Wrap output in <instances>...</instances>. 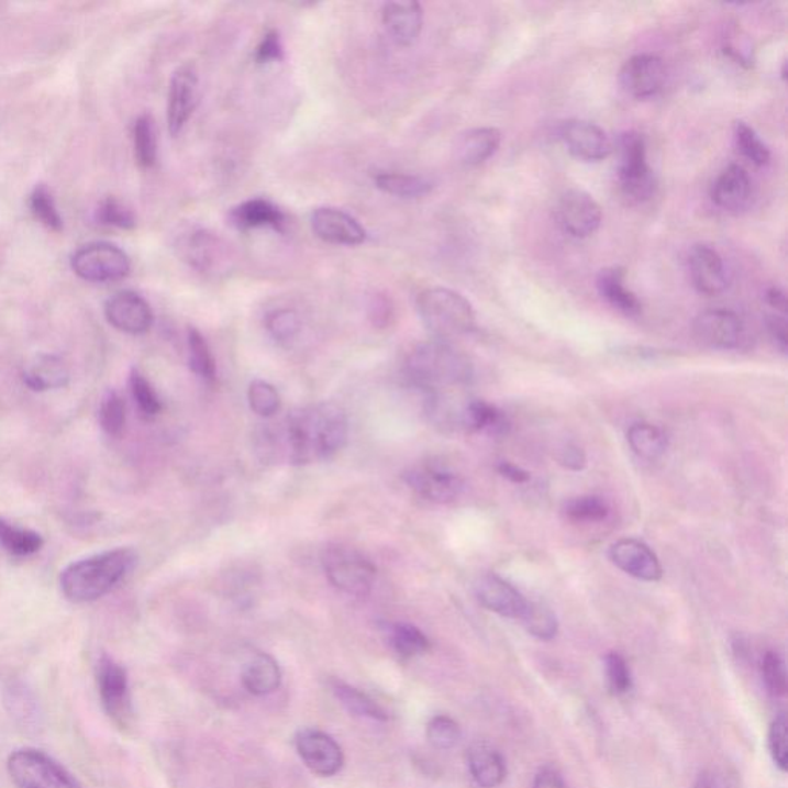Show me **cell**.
<instances>
[{
    "label": "cell",
    "instance_id": "6da1fadb",
    "mask_svg": "<svg viewBox=\"0 0 788 788\" xmlns=\"http://www.w3.org/2000/svg\"><path fill=\"white\" fill-rule=\"evenodd\" d=\"M348 436L345 411L334 402H321L288 413L257 433L256 448L264 460L307 465L336 455Z\"/></svg>",
    "mask_w": 788,
    "mask_h": 788
},
{
    "label": "cell",
    "instance_id": "7a4b0ae2",
    "mask_svg": "<svg viewBox=\"0 0 788 788\" xmlns=\"http://www.w3.org/2000/svg\"><path fill=\"white\" fill-rule=\"evenodd\" d=\"M137 563L132 548H114L68 565L60 575V588L68 601L86 603L109 595Z\"/></svg>",
    "mask_w": 788,
    "mask_h": 788
},
{
    "label": "cell",
    "instance_id": "3957f363",
    "mask_svg": "<svg viewBox=\"0 0 788 788\" xmlns=\"http://www.w3.org/2000/svg\"><path fill=\"white\" fill-rule=\"evenodd\" d=\"M406 370L411 382L429 395L465 387L473 379L470 359L440 340L418 345L407 357Z\"/></svg>",
    "mask_w": 788,
    "mask_h": 788
},
{
    "label": "cell",
    "instance_id": "277c9868",
    "mask_svg": "<svg viewBox=\"0 0 788 788\" xmlns=\"http://www.w3.org/2000/svg\"><path fill=\"white\" fill-rule=\"evenodd\" d=\"M422 322L436 340L452 341L476 329V313L470 301L444 287L426 288L418 296Z\"/></svg>",
    "mask_w": 788,
    "mask_h": 788
},
{
    "label": "cell",
    "instance_id": "5b68a950",
    "mask_svg": "<svg viewBox=\"0 0 788 788\" xmlns=\"http://www.w3.org/2000/svg\"><path fill=\"white\" fill-rule=\"evenodd\" d=\"M618 157L619 193L632 206L647 202L655 195L656 179L648 165L644 136L636 132L621 134Z\"/></svg>",
    "mask_w": 788,
    "mask_h": 788
},
{
    "label": "cell",
    "instance_id": "8992f818",
    "mask_svg": "<svg viewBox=\"0 0 788 788\" xmlns=\"http://www.w3.org/2000/svg\"><path fill=\"white\" fill-rule=\"evenodd\" d=\"M7 770L18 788H84L63 764L37 748L14 750Z\"/></svg>",
    "mask_w": 788,
    "mask_h": 788
},
{
    "label": "cell",
    "instance_id": "52a82bcc",
    "mask_svg": "<svg viewBox=\"0 0 788 788\" xmlns=\"http://www.w3.org/2000/svg\"><path fill=\"white\" fill-rule=\"evenodd\" d=\"M321 563L326 578L344 593L364 598L375 586V565L355 548L329 545L322 550Z\"/></svg>",
    "mask_w": 788,
    "mask_h": 788
},
{
    "label": "cell",
    "instance_id": "ba28073f",
    "mask_svg": "<svg viewBox=\"0 0 788 788\" xmlns=\"http://www.w3.org/2000/svg\"><path fill=\"white\" fill-rule=\"evenodd\" d=\"M184 263L206 276H225L233 268L232 248L218 234L206 229H188L180 233L175 244Z\"/></svg>",
    "mask_w": 788,
    "mask_h": 788
},
{
    "label": "cell",
    "instance_id": "9c48e42d",
    "mask_svg": "<svg viewBox=\"0 0 788 788\" xmlns=\"http://www.w3.org/2000/svg\"><path fill=\"white\" fill-rule=\"evenodd\" d=\"M71 268L87 282L106 284L125 279L132 263L124 249L110 242H91L71 257Z\"/></svg>",
    "mask_w": 788,
    "mask_h": 788
},
{
    "label": "cell",
    "instance_id": "30bf717a",
    "mask_svg": "<svg viewBox=\"0 0 788 788\" xmlns=\"http://www.w3.org/2000/svg\"><path fill=\"white\" fill-rule=\"evenodd\" d=\"M557 226L575 240H586L598 232L602 222V210L593 196L571 188L564 191L555 203Z\"/></svg>",
    "mask_w": 788,
    "mask_h": 788
},
{
    "label": "cell",
    "instance_id": "8fae6325",
    "mask_svg": "<svg viewBox=\"0 0 788 788\" xmlns=\"http://www.w3.org/2000/svg\"><path fill=\"white\" fill-rule=\"evenodd\" d=\"M98 690L102 709L118 726L125 729L132 721V695L126 670L110 656L103 655L98 664Z\"/></svg>",
    "mask_w": 788,
    "mask_h": 788
},
{
    "label": "cell",
    "instance_id": "7c38bea8",
    "mask_svg": "<svg viewBox=\"0 0 788 788\" xmlns=\"http://www.w3.org/2000/svg\"><path fill=\"white\" fill-rule=\"evenodd\" d=\"M414 493L434 503L456 501L464 491V479L445 465L425 463L410 468L403 476Z\"/></svg>",
    "mask_w": 788,
    "mask_h": 788
},
{
    "label": "cell",
    "instance_id": "4fadbf2b",
    "mask_svg": "<svg viewBox=\"0 0 788 788\" xmlns=\"http://www.w3.org/2000/svg\"><path fill=\"white\" fill-rule=\"evenodd\" d=\"M298 755L310 772L322 778H332L344 767L341 745L330 734L317 729H302L295 740Z\"/></svg>",
    "mask_w": 788,
    "mask_h": 788
},
{
    "label": "cell",
    "instance_id": "5bb4252c",
    "mask_svg": "<svg viewBox=\"0 0 788 788\" xmlns=\"http://www.w3.org/2000/svg\"><path fill=\"white\" fill-rule=\"evenodd\" d=\"M199 73L193 63L176 68L168 90L167 124L171 136H178L193 116L198 103Z\"/></svg>",
    "mask_w": 788,
    "mask_h": 788
},
{
    "label": "cell",
    "instance_id": "9a60e30c",
    "mask_svg": "<svg viewBox=\"0 0 788 788\" xmlns=\"http://www.w3.org/2000/svg\"><path fill=\"white\" fill-rule=\"evenodd\" d=\"M744 324L730 310H707L693 322V334L699 344L714 349H734L744 340Z\"/></svg>",
    "mask_w": 788,
    "mask_h": 788
},
{
    "label": "cell",
    "instance_id": "2e32d148",
    "mask_svg": "<svg viewBox=\"0 0 788 788\" xmlns=\"http://www.w3.org/2000/svg\"><path fill=\"white\" fill-rule=\"evenodd\" d=\"M665 65L656 55H636L622 65L619 82L622 90L634 99L655 98L664 88Z\"/></svg>",
    "mask_w": 788,
    "mask_h": 788
},
{
    "label": "cell",
    "instance_id": "e0dca14e",
    "mask_svg": "<svg viewBox=\"0 0 788 788\" xmlns=\"http://www.w3.org/2000/svg\"><path fill=\"white\" fill-rule=\"evenodd\" d=\"M106 318L119 332L133 336L147 333L155 321L149 303L132 290L111 296L106 302Z\"/></svg>",
    "mask_w": 788,
    "mask_h": 788
},
{
    "label": "cell",
    "instance_id": "ac0fdd59",
    "mask_svg": "<svg viewBox=\"0 0 788 788\" xmlns=\"http://www.w3.org/2000/svg\"><path fill=\"white\" fill-rule=\"evenodd\" d=\"M561 137L570 155L584 163H601L613 152V144L601 126L582 119L565 122Z\"/></svg>",
    "mask_w": 788,
    "mask_h": 788
},
{
    "label": "cell",
    "instance_id": "d6986e66",
    "mask_svg": "<svg viewBox=\"0 0 788 788\" xmlns=\"http://www.w3.org/2000/svg\"><path fill=\"white\" fill-rule=\"evenodd\" d=\"M610 561L619 570L644 582L663 578V565L652 548L640 540H619L609 552Z\"/></svg>",
    "mask_w": 788,
    "mask_h": 788
},
{
    "label": "cell",
    "instance_id": "ffe728a7",
    "mask_svg": "<svg viewBox=\"0 0 788 788\" xmlns=\"http://www.w3.org/2000/svg\"><path fill=\"white\" fill-rule=\"evenodd\" d=\"M311 230L326 244L355 247L367 240V232L355 218L333 207H322L313 211Z\"/></svg>",
    "mask_w": 788,
    "mask_h": 788
},
{
    "label": "cell",
    "instance_id": "44dd1931",
    "mask_svg": "<svg viewBox=\"0 0 788 788\" xmlns=\"http://www.w3.org/2000/svg\"><path fill=\"white\" fill-rule=\"evenodd\" d=\"M475 595L480 606L510 619H521L529 603L517 587L496 575L480 576L475 584Z\"/></svg>",
    "mask_w": 788,
    "mask_h": 788
},
{
    "label": "cell",
    "instance_id": "7402d4cb",
    "mask_svg": "<svg viewBox=\"0 0 788 788\" xmlns=\"http://www.w3.org/2000/svg\"><path fill=\"white\" fill-rule=\"evenodd\" d=\"M688 270L693 287L701 295L718 296L729 286L724 259L709 245H695L688 256Z\"/></svg>",
    "mask_w": 788,
    "mask_h": 788
},
{
    "label": "cell",
    "instance_id": "603a6c76",
    "mask_svg": "<svg viewBox=\"0 0 788 788\" xmlns=\"http://www.w3.org/2000/svg\"><path fill=\"white\" fill-rule=\"evenodd\" d=\"M752 179L741 165H730L714 180L711 201L729 213H740L752 201Z\"/></svg>",
    "mask_w": 788,
    "mask_h": 788
},
{
    "label": "cell",
    "instance_id": "cb8c5ba5",
    "mask_svg": "<svg viewBox=\"0 0 788 788\" xmlns=\"http://www.w3.org/2000/svg\"><path fill=\"white\" fill-rule=\"evenodd\" d=\"M382 22L396 44L410 47L421 36L424 11L418 2H388L382 7Z\"/></svg>",
    "mask_w": 788,
    "mask_h": 788
},
{
    "label": "cell",
    "instance_id": "d4e9b609",
    "mask_svg": "<svg viewBox=\"0 0 788 788\" xmlns=\"http://www.w3.org/2000/svg\"><path fill=\"white\" fill-rule=\"evenodd\" d=\"M468 770L482 788L501 786L507 778L506 757L490 742H473L467 752Z\"/></svg>",
    "mask_w": 788,
    "mask_h": 788
},
{
    "label": "cell",
    "instance_id": "484cf974",
    "mask_svg": "<svg viewBox=\"0 0 788 788\" xmlns=\"http://www.w3.org/2000/svg\"><path fill=\"white\" fill-rule=\"evenodd\" d=\"M501 141V132L493 126L468 130L456 142L457 159L465 167H478L496 155Z\"/></svg>",
    "mask_w": 788,
    "mask_h": 788
},
{
    "label": "cell",
    "instance_id": "4316f807",
    "mask_svg": "<svg viewBox=\"0 0 788 788\" xmlns=\"http://www.w3.org/2000/svg\"><path fill=\"white\" fill-rule=\"evenodd\" d=\"M230 221L240 230L273 229L282 232L286 214L267 199H249L234 207Z\"/></svg>",
    "mask_w": 788,
    "mask_h": 788
},
{
    "label": "cell",
    "instance_id": "83f0119b",
    "mask_svg": "<svg viewBox=\"0 0 788 788\" xmlns=\"http://www.w3.org/2000/svg\"><path fill=\"white\" fill-rule=\"evenodd\" d=\"M596 287L603 301L624 317L636 318L642 313L640 299L625 287V273L622 268H606L599 273Z\"/></svg>",
    "mask_w": 788,
    "mask_h": 788
},
{
    "label": "cell",
    "instance_id": "f1b7e54d",
    "mask_svg": "<svg viewBox=\"0 0 788 788\" xmlns=\"http://www.w3.org/2000/svg\"><path fill=\"white\" fill-rule=\"evenodd\" d=\"M241 679L248 693L267 696L275 693L280 687L282 672L275 657L267 653H257L244 665Z\"/></svg>",
    "mask_w": 788,
    "mask_h": 788
},
{
    "label": "cell",
    "instance_id": "f546056e",
    "mask_svg": "<svg viewBox=\"0 0 788 788\" xmlns=\"http://www.w3.org/2000/svg\"><path fill=\"white\" fill-rule=\"evenodd\" d=\"M70 373L60 357L40 355L24 373V382L33 391L56 390L68 386Z\"/></svg>",
    "mask_w": 788,
    "mask_h": 788
},
{
    "label": "cell",
    "instance_id": "4dcf8cb0",
    "mask_svg": "<svg viewBox=\"0 0 788 788\" xmlns=\"http://www.w3.org/2000/svg\"><path fill=\"white\" fill-rule=\"evenodd\" d=\"M3 702L10 717L24 729H36L40 724V703L36 696L25 684L11 682L3 691Z\"/></svg>",
    "mask_w": 788,
    "mask_h": 788
},
{
    "label": "cell",
    "instance_id": "1f68e13d",
    "mask_svg": "<svg viewBox=\"0 0 788 788\" xmlns=\"http://www.w3.org/2000/svg\"><path fill=\"white\" fill-rule=\"evenodd\" d=\"M329 684L337 701L349 713L359 718L373 719V721H387V711L378 702L373 701L370 696L365 695L364 691L357 690L356 687L349 686V684L341 679H330Z\"/></svg>",
    "mask_w": 788,
    "mask_h": 788
},
{
    "label": "cell",
    "instance_id": "d6a6232c",
    "mask_svg": "<svg viewBox=\"0 0 788 788\" xmlns=\"http://www.w3.org/2000/svg\"><path fill=\"white\" fill-rule=\"evenodd\" d=\"M376 187L384 193L402 199H418L432 193V180L418 175L403 173H379L375 176Z\"/></svg>",
    "mask_w": 788,
    "mask_h": 788
},
{
    "label": "cell",
    "instance_id": "836d02e7",
    "mask_svg": "<svg viewBox=\"0 0 788 788\" xmlns=\"http://www.w3.org/2000/svg\"><path fill=\"white\" fill-rule=\"evenodd\" d=\"M386 630L391 648L402 659L424 655L430 650L429 637L418 626L398 622V624H388Z\"/></svg>",
    "mask_w": 788,
    "mask_h": 788
},
{
    "label": "cell",
    "instance_id": "e575fe53",
    "mask_svg": "<svg viewBox=\"0 0 788 788\" xmlns=\"http://www.w3.org/2000/svg\"><path fill=\"white\" fill-rule=\"evenodd\" d=\"M630 448L645 460H656L667 450V437L663 430L652 424H634L626 432Z\"/></svg>",
    "mask_w": 788,
    "mask_h": 788
},
{
    "label": "cell",
    "instance_id": "d590c367",
    "mask_svg": "<svg viewBox=\"0 0 788 788\" xmlns=\"http://www.w3.org/2000/svg\"><path fill=\"white\" fill-rule=\"evenodd\" d=\"M507 429V419L498 407L491 406L480 399H470L465 413V432L503 433Z\"/></svg>",
    "mask_w": 788,
    "mask_h": 788
},
{
    "label": "cell",
    "instance_id": "8d00e7d4",
    "mask_svg": "<svg viewBox=\"0 0 788 788\" xmlns=\"http://www.w3.org/2000/svg\"><path fill=\"white\" fill-rule=\"evenodd\" d=\"M519 621L524 625L526 633L540 641L555 640L559 632V622H557L555 611L544 602L529 601L524 614Z\"/></svg>",
    "mask_w": 788,
    "mask_h": 788
},
{
    "label": "cell",
    "instance_id": "74e56055",
    "mask_svg": "<svg viewBox=\"0 0 788 788\" xmlns=\"http://www.w3.org/2000/svg\"><path fill=\"white\" fill-rule=\"evenodd\" d=\"M0 545L14 556H30L40 552L44 540L33 530L21 529L0 518Z\"/></svg>",
    "mask_w": 788,
    "mask_h": 788
},
{
    "label": "cell",
    "instance_id": "f35d334b",
    "mask_svg": "<svg viewBox=\"0 0 788 788\" xmlns=\"http://www.w3.org/2000/svg\"><path fill=\"white\" fill-rule=\"evenodd\" d=\"M134 156L142 168H153L157 163V132L155 119L142 114L133 126Z\"/></svg>",
    "mask_w": 788,
    "mask_h": 788
},
{
    "label": "cell",
    "instance_id": "ab89813d",
    "mask_svg": "<svg viewBox=\"0 0 788 788\" xmlns=\"http://www.w3.org/2000/svg\"><path fill=\"white\" fill-rule=\"evenodd\" d=\"M564 513L578 524H598L609 518L610 507L599 496H579L565 502Z\"/></svg>",
    "mask_w": 788,
    "mask_h": 788
},
{
    "label": "cell",
    "instance_id": "60d3db41",
    "mask_svg": "<svg viewBox=\"0 0 788 788\" xmlns=\"http://www.w3.org/2000/svg\"><path fill=\"white\" fill-rule=\"evenodd\" d=\"M188 352H190V367L199 378L213 382L217 378V364L206 337L196 329H188Z\"/></svg>",
    "mask_w": 788,
    "mask_h": 788
},
{
    "label": "cell",
    "instance_id": "b9f144b4",
    "mask_svg": "<svg viewBox=\"0 0 788 788\" xmlns=\"http://www.w3.org/2000/svg\"><path fill=\"white\" fill-rule=\"evenodd\" d=\"M761 678H763L764 687L768 693L780 698L787 693V668L784 657L775 650H768L761 657L759 664Z\"/></svg>",
    "mask_w": 788,
    "mask_h": 788
},
{
    "label": "cell",
    "instance_id": "7bdbcfd3",
    "mask_svg": "<svg viewBox=\"0 0 788 788\" xmlns=\"http://www.w3.org/2000/svg\"><path fill=\"white\" fill-rule=\"evenodd\" d=\"M29 206L33 217L36 218L42 225L47 226V229L53 230V232H60V230L64 229L63 217H60L52 191H49L47 187L37 186L34 188L33 193L30 195Z\"/></svg>",
    "mask_w": 788,
    "mask_h": 788
},
{
    "label": "cell",
    "instance_id": "ee69618b",
    "mask_svg": "<svg viewBox=\"0 0 788 788\" xmlns=\"http://www.w3.org/2000/svg\"><path fill=\"white\" fill-rule=\"evenodd\" d=\"M99 424L103 432L110 436H121L126 424V406L122 396L116 391H109L103 396L99 407Z\"/></svg>",
    "mask_w": 788,
    "mask_h": 788
},
{
    "label": "cell",
    "instance_id": "f6af8a7d",
    "mask_svg": "<svg viewBox=\"0 0 788 788\" xmlns=\"http://www.w3.org/2000/svg\"><path fill=\"white\" fill-rule=\"evenodd\" d=\"M734 140H736L742 156L747 157L750 163L757 167H765L770 163V149L759 140L755 130L745 122H736L734 125Z\"/></svg>",
    "mask_w": 788,
    "mask_h": 788
},
{
    "label": "cell",
    "instance_id": "bcb514c9",
    "mask_svg": "<svg viewBox=\"0 0 788 788\" xmlns=\"http://www.w3.org/2000/svg\"><path fill=\"white\" fill-rule=\"evenodd\" d=\"M301 318L298 311L291 309H279L271 311L265 318V329L270 336L279 344H288L301 332Z\"/></svg>",
    "mask_w": 788,
    "mask_h": 788
},
{
    "label": "cell",
    "instance_id": "7dc6e473",
    "mask_svg": "<svg viewBox=\"0 0 788 788\" xmlns=\"http://www.w3.org/2000/svg\"><path fill=\"white\" fill-rule=\"evenodd\" d=\"M249 409L257 417L270 419L280 410V395L271 384L265 380H253L248 387Z\"/></svg>",
    "mask_w": 788,
    "mask_h": 788
},
{
    "label": "cell",
    "instance_id": "c3c4849f",
    "mask_svg": "<svg viewBox=\"0 0 788 788\" xmlns=\"http://www.w3.org/2000/svg\"><path fill=\"white\" fill-rule=\"evenodd\" d=\"M607 686L614 696H624L632 690L633 678L625 657L618 652H610L603 659Z\"/></svg>",
    "mask_w": 788,
    "mask_h": 788
},
{
    "label": "cell",
    "instance_id": "681fc988",
    "mask_svg": "<svg viewBox=\"0 0 788 788\" xmlns=\"http://www.w3.org/2000/svg\"><path fill=\"white\" fill-rule=\"evenodd\" d=\"M426 740L437 750L456 747L460 740V726L447 714H437L426 725Z\"/></svg>",
    "mask_w": 788,
    "mask_h": 788
},
{
    "label": "cell",
    "instance_id": "f907efd6",
    "mask_svg": "<svg viewBox=\"0 0 788 788\" xmlns=\"http://www.w3.org/2000/svg\"><path fill=\"white\" fill-rule=\"evenodd\" d=\"M99 224L114 226V229L133 230L136 226V217L133 210L116 198H107L96 210Z\"/></svg>",
    "mask_w": 788,
    "mask_h": 788
},
{
    "label": "cell",
    "instance_id": "816d5d0a",
    "mask_svg": "<svg viewBox=\"0 0 788 788\" xmlns=\"http://www.w3.org/2000/svg\"><path fill=\"white\" fill-rule=\"evenodd\" d=\"M130 388H132L134 401H136L137 407H140L145 417H156L163 409V403L157 398L155 388L136 368L130 375Z\"/></svg>",
    "mask_w": 788,
    "mask_h": 788
},
{
    "label": "cell",
    "instance_id": "f5cc1de1",
    "mask_svg": "<svg viewBox=\"0 0 788 788\" xmlns=\"http://www.w3.org/2000/svg\"><path fill=\"white\" fill-rule=\"evenodd\" d=\"M768 750H770L772 759L776 767L786 773L788 767L787 718L784 713L775 718L770 729H768Z\"/></svg>",
    "mask_w": 788,
    "mask_h": 788
},
{
    "label": "cell",
    "instance_id": "db71d44e",
    "mask_svg": "<svg viewBox=\"0 0 788 788\" xmlns=\"http://www.w3.org/2000/svg\"><path fill=\"white\" fill-rule=\"evenodd\" d=\"M255 59L257 64L280 63L284 59V45L279 33L271 30L257 45Z\"/></svg>",
    "mask_w": 788,
    "mask_h": 788
},
{
    "label": "cell",
    "instance_id": "11a10c76",
    "mask_svg": "<svg viewBox=\"0 0 788 788\" xmlns=\"http://www.w3.org/2000/svg\"><path fill=\"white\" fill-rule=\"evenodd\" d=\"M368 314H370L373 325L378 326V329H386L393 321V303L386 295L373 296L370 307H368Z\"/></svg>",
    "mask_w": 788,
    "mask_h": 788
},
{
    "label": "cell",
    "instance_id": "9f6ffc18",
    "mask_svg": "<svg viewBox=\"0 0 788 788\" xmlns=\"http://www.w3.org/2000/svg\"><path fill=\"white\" fill-rule=\"evenodd\" d=\"M557 463L568 468V470L580 471L586 468L587 456L584 450L579 448L578 445L567 444L557 453Z\"/></svg>",
    "mask_w": 788,
    "mask_h": 788
},
{
    "label": "cell",
    "instance_id": "6f0895ef",
    "mask_svg": "<svg viewBox=\"0 0 788 788\" xmlns=\"http://www.w3.org/2000/svg\"><path fill=\"white\" fill-rule=\"evenodd\" d=\"M765 324H767L768 333H770L772 340L775 341L776 347H778L780 352L787 353V321L784 314H768V317L765 318Z\"/></svg>",
    "mask_w": 788,
    "mask_h": 788
},
{
    "label": "cell",
    "instance_id": "680465c9",
    "mask_svg": "<svg viewBox=\"0 0 788 788\" xmlns=\"http://www.w3.org/2000/svg\"><path fill=\"white\" fill-rule=\"evenodd\" d=\"M533 788H567V784L557 768L553 765H545L534 776Z\"/></svg>",
    "mask_w": 788,
    "mask_h": 788
},
{
    "label": "cell",
    "instance_id": "91938a15",
    "mask_svg": "<svg viewBox=\"0 0 788 788\" xmlns=\"http://www.w3.org/2000/svg\"><path fill=\"white\" fill-rule=\"evenodd\" d=\"M498 470L501 473L503 478H507L514 484H525L530 480V475L524 470V468L518 467V465L511 463L499 464Z\"/></svg>",
    "mask_w": 788,
    "mask_h": 788
},
{
    "label": "cell",
    "instance_id": "94428289",
    "mask_svg": "<svg viewBox=\"0 0 788 788\" xmlns=\"http://www.w3.org/2000/svg\"><path fill=\"white\" fill-rule=\"evenodd\" d=\"M765 299H767L768 306L776 310V313L786 314L787 296L784 293L783 288L776 286L768 288Z\"/></svg>",
    "mask_w": 788,
    "mask_h": 788
},
{
    "label": "cell",
    "instance_id": "6125c7cd",
    "mask_svg": "<svg viewBox=\"0 0 788 788\" xmlns=\"http://www.w3.org/2000/svg\"><path fill=\"white\" fill-rule=\"evenodd\" d=\"M695 788H730V786L718 773L703 772L696 780Z\"/></svg>",
    "mask_w": 788,
    "mask_h": 788
}]
</instances>
